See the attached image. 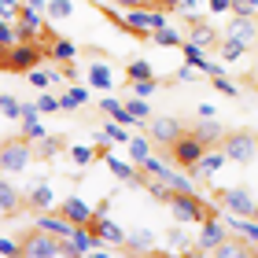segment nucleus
Here are the masks:
<instances>
[{
  "instance_id": "nucleus-50",
  "label": "nucleus",
  "mask_w": 258,
  "mask_h": 258,
  "mask_svg": "<svg viewBox=\"0 0 258 258\" xmlns=\"http://www.w3.org/2000/svg\"><path fill=\"white\" fill-rule=\"evenodd\" d=\"M137 4H144V0H114V8H137Z\"/></svg>"
},
{
  "instance_id": "nucleus-23",
  "label": "nucleus",
  "mask_w": 258,
  "mask_h": 258,
  "mask_svg": "<svg viewBox=\"0 0 258 258\" xmlns=\"http://www.w3.org/2000/svg\"><path fill=\"white\" fill-rule=\"evenodd\" d=\"M192 133L203 140L207 148H221V140H225V125H221L218 118H203V122L192 129Z\"/></svg>"
},
{
  "instance_id": "nucleus-55",
  "label": "nucleus",
  "mask_w": 258,
  "mask_h": 258,
  "mask_svg": "<svg viewBox=\"0 0 258 258\" xmlns=\"http://www.w3.org/2000/svg\"><path fill=\"white\" fill-rule=\"evenodd\" d=\"M251 48H254V52H258V37H254V44H251Z\"/></svg>"
},
{
  "instance_id": "nucleus-26",
  "label": "nucleus",
  "mask_w": 258,
  "mask_h": 258,
  "mask_svg": "<svg viewBox=\"0 0 258 258\" xmlns=\"http://www.w3.org/2000/svg\"><path fill=\"white\" fill-rule=\"evenodd\" d=\"M26 81L33 89H48V85H55V81H63V70H52V67H33V70H26Z\"/></svg>"
},
{
  "instance_id": "nucleus-43",
  "label": "nucleus",
  "mask_w": 258,
  "mask_h": 258,
  "mask_svg": "<svg viewBox=\"0 0 258 258\" xmlns=\"http://www.w3.org/2000/svg\"><path fill=\"white\" fill-rule=\"evenodd\" d=\"M214 254H218V258H240V254H247V247H240V243H229V240H221Z\"/></svg>"
},
{
  "instance_id": "nucleus-11",
  "label": "nucleus",
  "mask_w": 258,
  "mask_h": 258,
  "mask_svg": "<svg viewBox=\"0 0 258 258\" xmlns=\"http://www.w3.org/2000/svg\"><path fill=\"white\" fill-rule=\"evenodd\" d=\"M103 166H107L118 181H125V184H137V188H144V181H148V173L137 166V162H125V159H118V155H103Z\"/></svg>"
},
{
  "instance_id": "nucleus-20",
  "label": "nucleus",
  "mask_w": 258,
  "mask_h": 258,
  "mask_svg": "<svg viewBox=\"0 0 258 258\" xmlns=\"http://www.w3.org/2000/svg\"><path fill=\"white\" fill-rule=\"evenodd\" d=\"M122 251H129V254H155V251H159V236H155V232H148V229L125 232Z\"/></svg>"
},
{
  "instance_id": "nucleus-9",
  "label": "nucleus",
  "mask_w": 258,
  "mask_h": 258,
  "mask_svg": "<svg viewBox=\"0 0 258 258\" xmlns=\"http://www.w3.org/2000/svg\"><path fill=\"white\" fill-rule=\"evenodd\" d=\"M225 162H229V155H225L221 148H207L203 155L192 162V170H188V173H192L196 181H210V177H218V173L225 170Z\"/></svg>"
},
{
  "instance_id": "nucleus-19",
  "label": "nucleus",
  "mask_w": 258,
  "mask_h": 258,
  "mask_svg": "<svg viewBox=\"0 0 258 258\" xmlns=\"http://www.w3.org/2000/svg\"><path fill=\"white\" fill-rule=\"evenodd\" d=\"M225 33H229V37H236V41H243L251 48L254 37H258V22H254V15H232L229 26H225Z\"/></svg>"
},
{
  "instance_id": "nucleus-27",
  "label": "nucleus",
  "mask_w": 258,
  "mask_h": 258,
  "mask_svg": "<svg viewBox=\"0 0 258 258\" xmlns=\"http://www.w3.org/2000/svg\"><path fill=\"white\" fill-rule=\"evenodd\" d=\"M218 52H221V59H225V63H236V59H243V55H247V44L236 41V37H229V33H221Z\"/></svg>"
},
{
  "instance_id": "nucleus-25",
  "label": "nucleus",
  "mask_w": 258,
  "mask_h": 258,
  "mask_svg": "<svg viewBox=\"0 0 258 258\" xmlns=\"http://www.w3.org/2000/svg\"><path fill=\"white\" fill-rule=\"evenodd\" d=\"M89 100H92V96H89V89L74 81V85H70L63 96H59V111H81V107H89Z\"/></svg>"
},
{
  "instance_id": "nucleus-24",
  "label": "nucleus",
  "mask_w": 258,
  "mask_h": 258,
  "mask_svg": "<svg viewBox=\"0 0 258 258\" xmlns=\"http://www.w3.org/2000/svg\"><path fill=\"white\" fill-rule=\"evenodd\" d=\"M100 111L107 114V118L122 122V125H129V129H133V125H140V122L133 118V114L125 111V103H122V100H114V96H100Z\"/></svg>"
},
{
  "instance_id": "nucleus-29",
  "label": "nucleus",
  "mask_w": 258,
  "mask_h": 258,
  "mask_svg": "<svg viewBox=\"0 0 258 258\" xmlns=\"http://www.w3.org/2000/svg\"><path fill=\"white\" fill-rule=\"evenodd\" d=\"M122 103H125V111L133 114V118H137L140 125H148V122H151V103H148L144 96H133V92H129V96H125Z\"/></svg>"
},
{
  "instance_id": "nucleus-16",
  "label": "nucleus",
  "mask_w": 258,
  "mask_h": 258,
  "mask_svg": "<svg viewBox=\"0 0 258 258\" xmlns=\"http://www.w3.org/2000/svg\"><path fill=\"white\" fill-rule=\"evenodd\" d=\"M89 229L96 232V240H103V243H114V247H122V243H125V229L114 225L107 214H96V218L89 221Z\"/></svg>"
},
{
  "instance_id": "nucleus-38",
  "label": "nucleus",
  "mask_w": 258,
  "mask_h": 258,
  "mask_svg": "<svg viewBox=\"0 0 258 258\" xmlns=\"http://www.w3.org/2000/svg\"><path fill=\"white\" fill-rule=\"evenodd\" d=\"M159 89V74L155 78H140V81H129V92H133V96H151V92H155Z\"/></svg>"
},
{
  "instance_id": "nucleus-47",
  "label": "nucleus",
  "mask_w": 258,
  "mask_h": 258,
  "mask_svg": "<svg viewBox=\"0 0 258 258\" xmlns=\"http://www.w3.org/2000/svg\"><path fill=\"white\" fill-rule=\"evenodd\" d=\"M196 78H199V70H196L192 63H184V67L177 70V74H173V81H196Z\"/></svg>"
},
{
  "instance_id": "nucleus-4",
  "label": "nucleus",
  "mask_w": 258,
  "mask_h": 258,
  "mask_svg": "<svg viewBox=\"0 0 258 258\" xmlns=\"http://www.w3.org/2000/svg\"><path fill=\"white\" fill-rule=\"evenodd\" d=\"M30 162H33L30 140H15V144L0 148V173H8V177H19L22 170H30Z\"/></svg>"
},
{
  "instance_id": "nucleus-14",
  "label": "nucleus",
  "mask_w": 258,
  "mask_h": 258,
  "mask_svg": "<svg viewBox=\"0 0 258 258\" xmlns=\"http://www.w3.org/2000/svg\"><path fill=\"white\" fill-rule=\"evenodd\" d=\"M55 210H59V214H63L67 221H74V225H89V221L96 218V210H92V207H89V203H85V199H81L78 192H74V196H67V199H63V203L55 207Z\"/></svg>"
},
{
  "instance_id": "nucleus-2",
  "label": "nucleus",
  "mask_w": 258,
  "mask_h": 258,
  "mask_svg": "<svg viewBox=\"0 0 258 258\" xmlns=\"http://www.w3.org/2000/svg\"><path fill=\"white\" fill-rule=\"evenodd\" d=\"M166 207L173 210V221H181V225H199L207 214H218V207L199 199V192H173Z\"/></svg>"
},
{
  "instance_id": "nucleus-53",
  "label": "nucleus",
  "mask_w": 258,
  "mask_h": 258,
  "mask_svg": "<svg viewBox=\"0 0 258 258\" xmlns=\"http://www.w3.org/2000/svg\"><path fill=\"white\" fill-rule=\"evenodd\" d=\"M247 8L254 11V15H258V0H247Z\"/></svg>"
},
{
  "instance_id": "nucleus-6",
  "label": "nucleus",
  "mask_w": 258,
  "mask_h": 258,
  "mask_svg": "<svg viewBox=\"0 0 258 258\" xmlns=\"http://www.w3.org/2000/svg\"><path fill=\"white\" fill-rule=\"evenodd\" d=\"M203 151H207V144L196 133H181L170 144V162H173V166H181V170H192V162L203 155Z\"/></svg>"
},
{
  "instance_id": "nucleus-8",
  "label": "nucleus",
  "mask_w": 258,
  "mask_h": 258,
  "mask_svg": "<svg viewBox=\"0 0 258 258\" xmlns=\"http://www.w3.org/2000/svg\"><path fill=\"white\" fill-rule=\"evenodd\" d=\"M214 199L229 210V214H240V218H254V207H258L247 196V188H218Z\"/></svg>"
},
{
  "instance_id": "nucleus-12",
  "label": "nucleus",
  "mask_w": 258,
  "mask_h": 258,
  "mask_svg": "<svg viewBox=\"0 0 258 258\" xmlns=\"http://www.w3.org/2000/svg\"><path fill=\"white\" fill-rule=\"evenodd\" d=\"M144 129H148L151 144H162V148H170L173 140H177V137L184 133V125H181L177 118H155V114H151V122H148Z\"/></svg>"
},
{
  "instance_id": "nucleus-33",
  "label": "nucleus",
  "mask_w": 258,
  "mask_h": 258,
  "mask_svg": "<svg viewBox=\"0 0 258 258\" xmlns=\"http://www.w3.org/2000/svg\"><path fill=\"white\" fill-rule=\"evenodd\" d=\"M100 133L111 140V144H125L129 140V129L122 125V122H114V118H107V122H100Z\"/></svg>"
},
{
  "instance_id": "nucleus-22",
  "label": "nucleus",
  "mask_w": 258,
  "mask_h": 258,
  "mask_svg": "<svg viewBox=\"0 0 258 258\" xmlns=\"http://www.w3.org/2000/svg\"><path fill=\"white\" fill-rule=\"evenodd\" d=\"M184 41H192V44H199V48H210V44H218L221 37H218V30L214 26H210V22H203V19H199V22H188V37H184Z\"/></svg>"
},
{
  "instance_id": "nucleus-48",
  "label": "nucleus",
  "mask_w": 258,
  "mask_h": 258,
  "mask_svg": "<svg viewBox=\"0 0 258 258\" xmlns=\"http://www.w3.org/2000/svg\"><path fill=\"white\" fill-rule=\"evenodd\" d=\"M59 70H63V81H70V85H74V81L81 78V70H78L74 63H59Z\"/></svg>"
},
{
  "instance_id": "nucleus-31",
  "label": "nucleus",
  "mask_w": 258,
  "mask_h": 258,
  "mask_svg": "<svg viewBox=\"0 0 258 258\" xmlns=\"http://www.w3.org/2000/svg\"><path fill=\"white\" fill-rule=\"evenodd\" d=\"M177 11L181 19H188V22H199L203 19V11H207V0H177Z\"/></svg>"
},
{
  "instance_id": "nucleus-37",
  "label": "nucleus",
  "mask_w": 258,
  "mask_h": 258,
  "mask_svg": "<svg viewBox=\"0 0 258 258\" xmlns=\"http://www.w3.org/2000/svg\"><path fill=\"white\" fill-rule=\"evenodd\" d=\"M44 15H48V19H70V15H74V0H48Z\"/></svg>"
},
{
  "instance_id": "nucleus-3",
  "label": "nucleus",
  "mask_w": 258,
  "mask_h": 258,
  "mask_svg": "<svg viewBox=\"0 0 258 258\" xmlns=\"http://www.w3.org/2000/svg\"><path fill=\"white\" fill-rule=\"evenodd\" d=\"M221 240H229L225 221H221V214H207L203 221H199V236H196V247H192V254H214Z\"/></svg>"
},
{
  "instance_id": "nucleus-41",
  "label": "nucleus",
  "mask_w": 258,
  "mask_h": 258,
  "mask_svg": "<svg viewBox=\"0 0 258 258\" xmlns=\"http://www.w3.org/2000/svg\"><path fill=\"white\" fill-rule=\"evenodd\" d=\"M19 254H22V240L0 236V258H19Z\"/></svg>"
},
{
  "instance_id": "nucleus-35",
  "label": "nucleus",
  "mask_w": 258,
  "mask_h": 258,
  "mask_svg": "<svg viewBox=\"0 0 258 258\" xmlns=\"http://www.w3.org/2000/svg\"><path fill=\"white\" fill-rule=\"evenodd\" d=\"M166 243H170V251H177V254H192V247H188V236H184L181 221H177V225H173V229L166 232Z\"/></svg>"
},
{
  "instance_id": "nucleus-32",
  "label": "nucleus",
  "mask_w": 258,
  "mask_h": 258,
  "mask_svg": "<svg viewBox=\"0 0 258 258\" xmlns=\"http://www.w3.org/2000/svg\"><path fill=\"white\" fill-rule=\"evenodd\" d=\"M0 114L8 122H22V100H15L11 92H0Z\"/></svg>"
},
{
  "instance_id": "nucleus-45",
  "label": "nucleus",
  "mask_w": 258,
  "mask_h": 258,
  "mask_svg": "<svg viewBox=\"0 0 258 258\" xmlns=\"http://www.w3.org/2000/svg\"><path fill=\"white\" fill-rule=\"evenodd\" d=\"M210 81H214V89L221 92V96H236V92H240V89L232 85V81H229L225 74H218V78H210Z\"/></svg>"
},
{
  "instance_id": "nucleus-49",
  "label": "nucleus",
  "mask_w": 258,
  "mask_h": 258,
  "mask_svg": "<svg viewBox=\"0 0 258 258\" xmlns=\"http://www.w3.org/2000/svg\"><path fill=\"white\" fill-rule=\"evenodd\" d=\"M196 114H199V118H218V107H214V103H199Z\"/></svg>"
},
{
  "instance_id": "nucleus-51",
  "label": "nucleus",
  "mask_w": 258,
  "mask_h": 258,
  "mask_svg": "<svg viewBox=\"0 0 258 258\" xmlns=\"http://www.w3.org/2000/svg\"><path fill=\"white\" fill-rule=\"evenodd\" d=\"M151 4H159V8H166V11H173V8H177V0H151Z\"/></svg>"
},
{
  "instance_id": "nucleus-15",
  "label": "nucleus",
  "mask_w": 258,
  "mask_h": 258,
  "mask_svg": "<svg viewBox=\"0 0 258 258\" xmlns=\"http://www.w3.org/2000/svg\"><path fill=\"white\" fill-rule=\"evenodd\" d=\"M22 203H26V196L19 192V184H11L8 173H0V214L15 218L19 210H22Z\"/></svg>"
},
{
  "instance_id": "nucleus-52",
  "label": "nucleus",
  "mask_w": 258,
  "mask_h": 258,
  "mask_svg": "<svg viewBox=\"0 0 258 258\" xmlns=\"http://www.w3.org/2000/svg\"><path fill=\"white\" fill-rule=\"evenodd\" d=\"M26 4H30V8H41V11H44V8H48V0H26Z\"/></svg>"
},
{
  "instance_id": "nucleus-30",
  "label": "nucleus",
  "mask_w": 258,
  "mask_h": 258,
  "mask_svg": "<svg viewBox=\"0 0 258 258\" xmlns=\"http://www.w3.org/2000/svg\"><path fill=\"white\" fill-rule=\"evenodd\" d=\"M125 148H129V162H140V159H148V155H151V137L129 133V140H125Z\"/></svg>"
},
{
  "instance_id": "nucleus-7",
  "label": "nucleus",
  "mask_w": 258,
  "mask_h": 258,
  "mask_svg": "<svg viewBox=\"0 0 258 258\" xmlns=\"http://www.w3.org/2000/svg\"><path fill=\"white\" fill-rule=\"evenodd\" d=\"M15 30H19V41H37L41 44V37L48 33V26H44V11L22 4L19 8V19H15Z\"/></svg>"
},
{
  "instance_id": "nucleus-10",
  "label": "nucleus",
  "mask_w": 258,
  "mask_h": 258,
  "mask_svg": "<svg viewBox=\"0 0 258 258\" xmlns=\"http://www.w3.org/2000/svg\"><path fill=\"white\" fill-rule=\"evenodd\" d=\"M59 236H48V232H41V229H33L26 240H22V254L26 258H55L59 254Z\"/></svg>"
},
{
  "instance_id": "nucleus-56",
  "label": "nucleus",
  "mask_w": 258,
  "mask_h": 258,
  "mask_svg": "<svg viewBox=\"0 0 258 258\" xmlns=\"http://www.w3.org/2000/svg\"><path fill=\"white\" fill-rule=\"evenodd\" d=\"M254 251H258V240H254Z\"/></svg>"
},
{
  "instance_id": "nucleus-1",
  "label": "nucleus",
  "mask_w": 258,
  "mask_h": 258,
  "mask_svg": "<svg viewBox=\"0 0 258 258\" xmlns=\"http://www.w3.org/2000/svg\"><path fill=\"white\" fill-rule=\"evenodd\" d=\"M41 59L44 48L37 41H19L11 48H0V70H8V74H26V70L41 67Z\"/></svg>"
},
{
  "instance_id": "nucleus-39",
  "label": "nucleus",
  "mask_w": 258,
  "mask_h": 258,
  "mask_svg": "<svg viewBox=\"0 0 258 258\" xmlns=\"http://www.w3.org/2000/svg\"><path fill=\"white\" fill-rule=\"evenodd\" d=\"M63 151V140L59 137H44V140H37V155L41 159H55Z\"/></svg>"
},
{
  "instance_id": "nucleus-5",
  "label": "nucleus",
  "mask_w": 258,
  "mask_h": 258,
  "mask_svg": "<svg viewBox=\"0 0 258 258\" xmlns=\"http://www.w3.org/2000/svg\"><path fill=\"white\" fill-rule=\"evenodd\" d=\"M221 151L229 155V162L247 166V162L258 159V137H251V133H225V140H221Z\"/></svg>"
},
{
  "instance_id": "nucleus-40",
  "label": "nucleus",
  "mask_w": 258,
  "mask_h": 258,
  "mask_svg": "<svg viewBox=\"0 0 258 258\" xmlns=\"http://www.w3.org/2000/svg\"><path fill=\"white\" fill-rule=\"evenodd\" d=\"M11 44H19V30H15V22L0 19V48H11Z\"/></svg>"
},
{
  "instance_id": "nucleus-34",
  "label": "nucleus",
  "mask_w": 258,
  "mask_h": 258,
  "mask_svg": "<svg viewBox=\"0 0 258 258\" xmlns=\"http://www.w3.org/2000/svg\"><path fill=\"white\" fill-rule=\"evenodd\" d=\"M92 159H100V155H96V148H92V144H70V162H74L78 170H81V166H89Z\"/></svg>"
},
{
  "instance_id": "nucleus-54",
  "label": "nucleus",
  "mask_w": 258,
  "mask_h": 258,
  "mask_svg": "<svg viewBox=\"0 0 258 258\" xmlns=\"http://www.w3.org/2000/svg\"><path fill=\"white\" fill-rule=\"evenodd\" d=\"M251 85H254V89H258V70H254V74H251Z\"/></svg>"
},
{
  "instance_id": "nucleus-46",
  "label": "nucleus",
  "mask_w": 258,
  "mask_h": 258,
  "mask_svg": "<svg viewBox=\"0 0 258 258\" xmlns=\"http://www.w3.org/2000/svg\"><path fill=\"white\" fill-rule=\"evenodd\" d=\"M207 11H210V15H229L232 0H207Z\"/></svg>"
},
{
  "instance_id": "nucleus-36",
  "label": "nucleus",
  "mask_w": 258,
  "mask_h": 258,
  "mask_svg": "<svg viewBox=\"0 0 258 258\" xmlns=\"http://www.w3.org/2000/svg\"><path fill=\"white\" fill-rule=\"evenodd\" d=\"M125 78L129 81H140V78H155V67H151L148 59H133L125 67Z\"/></svg>"
},
{
  "instance_id": "nucleus-17",
  "label": "nucleus",
  "mask_w": 258,
  "mask_h": 258,
  "mask_svg": "<svg viewBox=\"0 0 258 258\" xmlns=\"http://www.w3.org/2000/svg\"><path fill=\"white\" fill-rule=\"evenodd\" d=\"M85 81H89L92 89H100V92H111L114 89V70H111V63L107 59H92L85 67Z\"/></svg>"
},
{
  "instance_id": "nucleus-28",
  "label": "nucleus",
  "mask_w": 258,
  "mask_h": 258,
  "mask_svg": "<svg viewBox=\"0 0 258 258\" xmlns=\"http://www.w3.org/2000/svg\"><path fill=\"white\" fill-rule=\"evenodd\" d=\"M148 41H155L159 48H181V41H184V37H181V33H177V30H173L170 22H166V26L151 30V33H148Z\"/></svg>"
},
{
  "instance_id": "nucleus-44",
  "label": "nucleus",
  "mask_w": 258,
  "mask_h": 258,
  "mask_svg": "<svg viewBox=\"0 0 258 258\" xmlns=\"http://www.w3.org/2000/svg\"><path fill=\"white\" fill-rule=\"evenodd\" d=\"M19 0H0V19H8V22H15L19 19Z\"/></svg>"
},
{
  "instance_id": "nucleus-42",
  "label": "nucleus",
  "mask_w": 258,
  "mask_h": 258,
  "mask_svg": "<svg viewBox=\"0 0 258 258\" xmlns=\"http://www.w3.org/2000/svg\"><path fill=\"white\" fill-rule=\"evenodd\" d=\"M33 103H37V111H41V114H55V111H59V96H48V92H41V96L33 100Z\"/></svg>"
},
{
  "instance_id": "nucleus-21",
  "label": "nucleus",
  "mask_w": 258,
  "mask_h": 258,
  "mask_svg": "<svg viewBox=\"0 0 258 258\" xmlns=\"http://www.w3.org/2000/svg\"><path fill=\"white\" fill-rule=\"evenodd\" d=\"M44 55H48L52 63H74V55H78V44L70 41V37H59V33H55V37L44 44Z\"/></svg>"
},
{
  "instance_id": "nucleus-13",
  "label": "nucleus",
  "mask_w": 258,
  "mask_h": 258,
  "mask_svg": "<svg viewBox=\"0 0 258 258\" xmlns=\"http://www.w3.org/2000/svg\"><path fill=\"white\" fill-rule=\"evenodd\" d=\"M33 229H41V232H48V236L67 240L70 229H74V221H67L59 210H37V218H33Z\"/></svg>"
},
{
  "instance_id": "nucleus-18",
  "label": "nucleus",
  "mask_w": 258,
  "mask_h": 258,
  "mask_svg": "<svg viewBox=\"0 0 258 258\" xmlns=\"http://www.w3.org/2000/svg\"><path fill=\"white\" fill-rule=\"evenodd\" d=\"M26 207L37 214V210H55V188L48 181H37V184H30V192H26Z\"/></svg>"
}]
</instances>
